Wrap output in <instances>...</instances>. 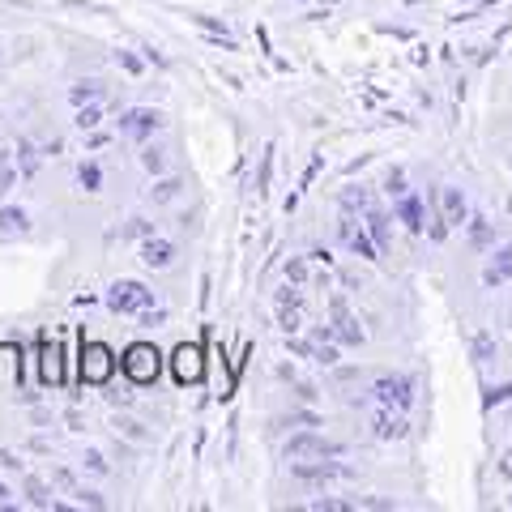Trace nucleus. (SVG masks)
I'll return each instance as SVG.
<instances>
[{
	"mask_svg": "<svg viewBox=\"0 0 512 512\" xmlns=\"http://www.w3.org/2000/svg\"><path fill=\"white\" fill-rule=\"evenodd\" d=\"M18 167H13V163H0V197H9V192L13 188H18Z\"/></svg>",
	"mask_w": 512,
	"mask_h": 512,
	"instance_id": "obj_33",
	"label": "nucleus"
},
{
	"mask_svg": "<svg viewBox=\"0 0 512 512\" xmlns=\"http://www.w3.org/2000/svg\"><path fill=\"white\" fill-rule=\"evenodd\" d=\"M384 192H389L393 201H402L406 192H410V184H406V171H402V167H393L389 175H384Z\"/></svg>",
	"mask_w": 512,
	"mask_h": 512,
	"instance_id": "obj_26",
	"label": "nucleus"
},
{
	"mask_svg": "<svg viewBox=\"0 0 512 512\" xmlns=\"http://www.w3.org/2000/svg\"><path fill=\"white\" fill-rule=\"evenodd\" d=\"M73 495H77V504H82V508H103V495H99V491H86V487H73Z\"/></svg>",
	"mask_w": 512,
	"mask_h": 512,
	"instance_id": "obj_40",
	"label": "nucleus"
},
{
	"mask_svg": "<svg viewBox=\"0 0 512 512\" xmlns=\"http://www.w3.org/2000/svg\"><path fill=\"white\" fill-rule=\"evenodd\" d=\"M180 180H175V175H167V180H158L154 188H150V201L154 205H167V201H175V197H180Z\"/></svg>",
	"mask_w": 512,
	"mask_h": 512,
	"instance_id": "obj_23",
	"label": "nucleus"
},
{
	"mask_svg": "<svg viewBox=\"0 0 512 512\" xmlns=\"http://www.w3.org/2000/svg\"><path fill=\"white\" fill-rule=\"evenodd\" d=\"M367 205H372V197H367V192L363 188H346L342 192V214H367Z\"/></svg>",
	"mask_w": 512,
	"mask_h": 512,
	"instance_id": "obj_22",
	"label": "nucleus"
},
{
	"mask_svg": "<svg viewBox=\"0 0 512 512\" xmlns=\"http://www.w3.org/2000/svg\"><path fill=\"white\" fill-rule=\"evenodd\" d=\"M286 282L308 286V261H303V256H291V261H286Z\"/></svg>",
	"mask_w": 512,
	"mask_h": 512,
	"instance_id": "obj_32",
	"label": "nucleus"
},
{
	"mask_svg": "<svg viewBox=\"0 0 512 512\" xmlns=\"http://www.w3.org/2000/svg\"><path fill=\"white\" fill-rule=\"evenodd\" d=\"M329 457H346V444L338 440H325V436H312V431H303V436L286 440V461H329Z\"/></svg>",
	"mask_w": 512,
	"mask_h": 512,
	"instance_id": "obj_2",
	"label": "nucleus"
},
{
	"mask_svg": "<svg viewBox=\"0 0 512 512\" xmlns=\"http://www.w3.org/2000/svg\"><path fill=\"white\" fill-rule=\"evenodd\" d=\"M0 504H5V508H9V487H5V483H0Z\"/></svg>",
	"mask_w": 512,
	"mask_h": 512,
	"instance_id": "obj_46",
	"label": "nucleus"
},
{
	"mask_svg": "<svg viewBox=\"0 0 512 512\" xmlns=\"http://www.w3.org/2000/svg\"><path fill=\"white\" fill-rule=\"evenodd\" d=\"M308 508H312V512H350L355 504H350V500H333V495H325V500H312Z\"/></svg>",
	"mask_w": 512,
	"mask_h": 512,
	"instance_id": "obj_36",
	"label": "nucleus"
},
{
	"mask_svg": "<svg viewBox=\"0 0 512 512\" xmlns=\"http://www.w3.org/2000/svg\"><path fill=\"white\" fill-rule=\"evenodd\" d=\"M39 154H43V150L35 146V141H26V137L18 141V171L26 175V180H30V175L39 171Z\"/></svg>",
	"mask_w": 512,
	"mask_h": 512,
	"instance_id": "obj_20",
	"label": "nucleus"
},
{
	"mask_svg": "<svg viewBox=\"0 0 512 512\" xmlns=\"http://www.w3.org/2000/svg\"><path fill=\"white\" fill-rule=\"evenodd\" d=\"M274 146H265V154H261V175H256V197H265L269 192V180H274Z\"/></svg>",
	"mask_w": 512,
	"mask_h": 512,
	"instance_id": "obj_24",
	"label": "nucleus"
},
{
	"mask_svg": "<svg viewBox=\"0 0 512 512\" xmlns=\"http://www.w3.org/2000/svg\"><path fill=\"white\" fill-rule=\"evenodd\" d=\"M308 261H316V265H333V252H329V248H312V252H308Z\"/></svg>",
	"mask_w": 512,
	"mask_h": 512,
	"instance_id": "obj_43",
	"label": "nucleus"
},
{
	"mask_svg": "<svg viewBox=\"0 0 512 512\" xmlns=\"http://www.w3.org/2000/svg\"><path fill=\"white\" fill-rule=\"evenodd\" d=\"M158 359H163V355H158L150 342H133V346L124 350L120 367H124V376L133 380V384H154V380H158V367H163Z\"/></svg>",
	"mask_w": 512,
	"mask_h": 512,
	"instance_id": "obj_3",
	"label": "nucleus"
},
{
	"mask_svg": "<svg viewBox=\"0 0 512 512\" xmlns=\"http://www.w3.org/2000/svg\"><path fill=\"white\" fill-rule=\"evenodd\" d=\"M77 184H82L86 192H99V184H103L99 163H82V167H77Z\"/></svg>",
	"mask_w": 512,
	"mask_h": 512,
	"instance_id": "obj_28",
	"label": "nucleus"
},
{
	"mask_svg": "<svg viewBox=\"0 0 512 512\" xmlns=\"http://www.w3.org/2000/svg\"><path fill=\"white\" fill-rule=\"evenodd\" d=\"M363 227H367V235L376 239V248H380V252L393 244V227H389V218H384V214L376 210V205H367V214H363Z\"/></svg>",
	"mask_w": 512,
	"mask_h": 512,
	"instance_id": "obj_16",
	"label": "nucleus"
},
{
	"mask_svg": "<svg viewBox=\"0 0 512 512\" xmlns=\"http://www.w3.org/2000/svg\"><path fill=\"white\" fill-rule=\"evenodd\" d=\"M116 372V355L103 342H82V380L86 384H107Z\"/></svg>",
	"mask_w": 512,
	"mask_h": 512,
	"instance_id": "obj_5",
	"label": "nucleus"
},
{
	"mask_svg": "<svg viewBox=\"0 0 512 512\" xmlns=\"http://www.w3.org/2000/svg\"><path fill=\"white\" fill-rule=\"evenodd\" d=\"M141 167H146L150 175H158V171L167 167V150H158V146H146V150H141Z\"/></svg>",
	"mask_w": 512,
	"mask_h": 512,
	"instance_id": "obj_29",
	"label": "nucleus"
},
{
	"mask_svg": "<svg viewBox=\"0 0 512 512\" xmlns=\"http://www.w3.org/2000/svg\"><path fill=\"white\" fill-rule=\"evenodd\" d=\"M299 291L303 286H295V282H286L282 286V295H278V329L286 333V338H291V333H299L303 329V312H299Z\"/></svg>",
	"mask_w": 512,
	"mask_h": 512,
	"instance_id": "obj_10",
	"label": "nucleus"
},
{
	"mask_svg": "<svg viewBox=\"0 0 512 512\" xmlns=\"http://www.w3.org/2000/svg\"><path fill=\"white\" fill-rule=\"evenodd\" d=\"M0 163H9V150H0Z\"/></svg>",
	"mask_w": 512,
	"mask_h": 512,
	"instance_id": "obj_47",
	"label": "nucleus"
},
{
	"mask_svg": "<svg viewBox=\"0 0 512 512\" xmlns=\"http://www.w3.org/2000/svg\"><path fill=\"white\" fill-rule=\"evenodd\" d=\"M171 367H175V380H180V384H192V380H201V350L184 342L180 350H175Z\"/></svg>",
	"mask_w": 512,
	"mask_h": 512,
	"instance_id": "obj_14",
	"label": "nucleus"
},
{
	"mask_svg": "<svg viewBox=\"0 0 512 512\" xmlns=\"http://www.w3.org/2000/svg\"><path fill=\"white\" fill-rule=\"evenodd\" d=\"M474 359L478 363H491L495 359V342H491V333H483V329L474 333Z\"/></svg>",
	"mask_w": 512,
	"mask_h": 512,
	"instance_id": "obj_31",
	"label": "nucleus"
},
{
	"mask_svg": "<svg viewBox=\"0 0 512 512\" xmlns=\"http://www.w3.org/2000/svg\"><path fill=\"white\" fill-rule=\"evenodd\" d=\"M0 470H5V474L18 470V474H22L26 466H22V457H18V453H9V448H0Z\"/></svg>",
	"mask_w": 512,
	"mask_h": 512,
	"instance_id": "obj_41",
	"label": "nucleus"
},
{
	"mask_svg": "<svg viewBox=\"0 0 512 512\" xmlns=\"http://www.w3.org/2000/svg\"><path fill=\"white\" fill-rule=\"evenodd\" d=\"M500 478H504V483H512V453L500 457Z\"/></svg>",
	"mask_w": 512,
	"mask_h": 512,
	"instance_id": "obj_44",
	"label": "nucleus"
},
{
	"mask_svg": "<svg viewBox=\"0 0 512 512\" xmlns=\"http://www.w3.org/2000/svg\"><path fill=\"white\" fill-rule=\"evenodd\" d=\"M512 397V384H500V389H491L487 393V406H495V402H508Z\"/></svg>",
	"mask_w": 512,
	"mask_h": 512,
	"instance_id": "obj_42",
	"label": "nucleus"
},
{
	"mask_svg": "<svg viewBox=\"0 0 512 512\" xmlns=\"http://www.w3.org/2000/svg\"><path fill=\"white\" fill-rule=\"evenodd\" d=\"M82 466L90 470V474H107L111 466H107V457L99 453V448H86V453H82Z\"/></svg>",
	"mask_w": 512,
	"mask_h": 512,
	"instance_id": "obj_35",
	"label": "nucleus"
},
{
	"mask_svg": "<svg viewBox=\"0 0 512 512\" xmlns=\"http://www.w3.org/2000/svg\"><path fill=\"white\" fill-rule=\"evenodd\" d=\"M372 397H376V406H389V410H410L414 402V380L410 376H376L372 384Z\"/></svg>",
	"mask_w": 512,
	"mask_h": 512,
	"instance_id": "obj_4",
	"label": "nucleus"
},
{
	"mask_svg": "<svg viewBox=\"0 0 512 512\" xmlns=\"http://www.w3.org/2000/svg\"><path fill=\"white\" fill-rule=\"evenodd\" d=\"M141 325H146V329L167 325V308H163V303H154V308H146V312H141Z\"/></svg>",
	"mask_w": 512,
	"mask_h": 512,
	"instance_id": "obj_37",
	"label": "nucleus"
},
{
	"mask_svg": "<svg viewBox=\"0 0 512 512\" xmlns=\"http://www.w3.org/2000/svg\"><path fill=\"white\" fill-rule=\"evenodd\" d=\"M508 508H512V500H508Z\"/></svg>",
	"mask_w": 512,
	"mask_h": 512,
	"instance_id": "obj_48",
	"label": "nucleus"
},
{
	"mask_svg": "<svg viewBox=\"0 0 512 512\" xmlns=\"http://www.w3.org/2000/svg\"><path fill=\"white\" fill-rule=\"evenodd\" d=\"M508 282H512V244H500L483 265V286L487 291H500Z\"/></svg>",
	"mask_w": 512,
	"mask_h": 512,
	"instance_id": "obj_11",
	"label": "nucleus"
},
{
	"mask_svg": "<svg viewBox=\"0 0 512 512\" xmlns=\"http://www.w3.org/2000/svg\"><path fill=\"white\" fill-rule=\"evenodd\" d=\"M39 359H43V380L47 384H60V342L56 338H43L39 342Z\"/></svg>",
	"mask_w": 512,
	"mask_h": 512,
	"instance_id": "obj_17",
	"label": "nucleus"
},
{
	"mask_svg": "<svg viewBox=\"0 0 512 512\" xmlns=\"http://www.w3.org/2000/svg\"><path fill=\"white\" fill-rule=\"evenodd\" d=\"M103 94H107V86L99 82V77H90V82H73L69 86V103L73 107H86V103H99Z\"/></svg>",
	"mask_w": 512,
	"mask_h": 512,
	"instance_id": "obj_18",
	"label": "nucleus"
},
{
	"mask_svg": "<svg viewBox=\"0 0 512 512\" xmlns=\"http://www.w3.org/2000/svg\"><path fill=\"white\" fill-rule=\"evenodd\" d=\"M60 150H64V141H60V137H56V141H47V146H43V154H47V158H56Z\"/></svg>",
	"mask_w": 512,
	"mask_h": 512,
	"instance_id": "obj_45",
	"label": "nucleus"
},
{
	"mask_svg": "<svg viewBox=\"0 0 512 512\" xmlns=\"http://www.w3.org/2000/svg\"><path fill=\"white\" fill-rule=\"evenodd\" d=\"M107 308L120 312V316H141L146 308H154V291L133 282V278H120V282L107 286Z\"/></svg>",
	"mask_w": 512,
	"mask_h": 512,
	"instance_id": "obj_1",
	"label": "nucleus"
},
{
	"mask_svg": "<svg viewBox=\"0 0 512 512\" xmlns=\"http://www.w3.org/2000/svg\"><path fill=\"white\" fill-rule=\"evenodd\" d=\"M124 235H133V239H146V235H154V222H146V218H133L124 227Z\"/></svg>",
	"mask_w": 512,
	"mask_h": 512,
	"instance_id": "obj_39",
	"label": "nucleus"
},
{
	"mask_svg": "<svg viewBox=\"0 0 512 512\" xmlns=\"http://www.w3.org/2000/svg\"><path fill=\"white\" fill-rule=\"evenodd\" d=\"M116 64H120V69L124 73H146V60H141V56H133V52H124V47H120V52H116Z\"/></svg>",
	"mask_w": 512,
	"mask_h": 512,
	"instance_id": "obj_34",
	"label": "nucleus"
},
{
	"mask_svg": "<svg viewBox=\"0 0 512 512\" xmlns=\"http://www.w3.org/2000/svg\"><path fill=\"white\" fill-rule=\"evenodd\" d=\"M141 265H150V269H171L175 265V244L163 235H146L141 239Z\"/></svg>",
	"mask_w": 512,
	"mask_h": 512,
	"instance_id": "obj_13",
	"label": "nucleus"
},
{
	"mask_svg": "<svg viewBox=\"0 0 512 512\" xmlns=\"http://www.w3.org/2000/svg\"><path fill=\"white\" fill-rule=\"evenodd\" d=\"M73 124L82 128V133H94V128L103 124V103H86V107H77V116H73Z\"/></svg>",
	"mask_w": 512,
	"mask_h": 512,
	"instance_id": "obj_21",
	"label": "nucleus"
},
{
	"mask_svg": "<svg viewBox=\"0 0 512 512\" xmlns=\"http://www.w3.org/2000/svg\"><path fill=\"white\" fill-rule=\"evenodd\" d=\"M116 436H128V440H146V431H141V423H133V419H116Z\"/></svg>",
	"mask_w": 512,
	"mask_h": 512,
	"instance_id": "obj_38",
	"label": "nucleus"
},
{
	"mask_svg": "<svg viewBox=\"0 0 512 512\" xmlns=\"http://www.w3.org/2000/svg\"><path fill=\"white\" fill-rule=\"evenodd\" d=\"M192 26H197L201 35H231V30L222 26L218 18H210V13H192Z\"/></svg>",
	"mask_w": 512,
	"mask_h": 512,
	"instance_id": "obj_30",
	"label": "nucleus"
},
{
	"mask_svg": "<svg viewBox=\"0 0 512 512\" xmlns=\"http://www.w3.org/2000/svg\"><path fill=\"white\" fill-rule=\"evenodd\" d=\"M466 227H470V244H474V248H487V244H491V222H487V218L474 214Z\"/></svg>",
	"mask_w": 512,
	"mask_h": 512,
	"instance_id": "obj_27",
	"label": "nucleus"
},
{
	"mask_svg": "<svg viewBox=\"0 0 512 512\" xmlns=\"http://www.w3.org/2000/svg\"><path fill=\"white\" fill-rule=\"evenodd\" d=\"M338 235H342V244L355 252V256H363V261H380V248H376V239L367 235V227L355 218V214H342V222H338Z\"/></svg>",
	"mask_w": 512,
	"mask_h": 512,
	"instance_id": "obj_7",
	"label": "nucleus"
},
{
	"mask_svg": "<svg viewBox=\"0 0 512 512\" xmlns=\"http://www.w3.org/2000/svg\"><path fill=\"white\" fill-rule=\"evenodd\" d=\"M436 201H440V218L448 222V227H466L470 222V201H466V192H461L457 184H440Z\"/></svg>",
	"mask_w": 512,
	"mask_h": 512,
	"instance_id": "obj_8",
	"label": "nucleus"
},
{
	"mask_svg": "<svg viewBox=\"0 0 512 512\" xmlns=\"http://www.w3.org/2000/svg\"><path fill=\"white\" fill-rule=\"evenodd\" d=\"M363 338H367L363 325L346 312L342 299H333V342H342V346H363Z\"/></svg>",
	"mask_w": 512,
	"mask_h": 512,
	"instance_id": "obj_12",
	"label": "nucleus"
},
{
	"mask_svg": "<svg viewBox=\"0 0 512 512\" xmlns=\"http://www.w3.org/2000/svg\"><path fill=\"white\" fill-rule=\"evenodd\" d=\"M397 205V218L406 222V231H414V235H423L427 231V214H423V201L414 197V192H406L402 201H393Z\"/></svg>",
	"mask_w": 512,
	"mask_h": 512,
	"instance_id": "obj_15",
	"label": "nucleus"
},
{
	"mask_svg": "<svg viewBox=\"0 0 512 512\" xmlns=\"http://www.w3.org/2000/svg\"><path fill=\"white\" fill-rule=\"evenodd\" d=\"M26 500L35 504V508H60V504L52 500V495H47V487L39 483V478H26Z\"/></svg>",
	"mask_w": 512,
	"mask_h": 512,
	"instance_id": "obj_25",
	"label": "nucleus"
},
{
	"mask_svg": "<svg viewBox=\"0 0 512 512\" xmlns=\"http://www.w3.org/2000/svg\"><path fill=\"white\" fill-rule=\"evenodd\" d=\"M372 436L376 440H406L410 436V419H406V410H389V406H380L372 414Z\"/></svg>",
	"mask_w": 512,
	"mask_h": 512,
	"instance_id": "obj_9",
	"label": "nucleus"
},
{
	"mask_svg": "<svg viewBox=\"0 0 512 512\" xmlns=\"http://www.w3.org/2000/svg\"><path fill=\"white\" fill-rule=\"evenodd\" d=\"M120 137H133V141H146V137H154L158 128H163V116H158L154 107H128V111H120Z\"/></svg>",
	"mask_w": 512,
	"mask_h": 512,
	"instance_id": "obj_6",
	"label": "nucleus"
},
{
	"mask_svg": "<svg viewBox=\"0 0 512 512\" xmlns=\"http://www.w3.org/2000/svg\"><path fill=\"white\" fill-rule=\"evenodd\" d=\"M26 231H30V214L26 210H13V205L9 210H0V235L13 239V235H26Z\"/></svg>",
	"mask_w": 512,
	"mask_h": 512,
	"instance_id": "obj_19",
	"label": "nucleus"
}]
</instances>
